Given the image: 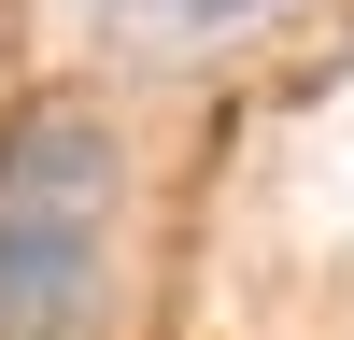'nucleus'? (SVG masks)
I'll list each match as a JSON object with an SVG mask.
<instances>
[{"mask_svg": "<svg viewBox=\"0 0 354 340\" xmlns=\"http://www.w3.org/2000/svg\"><path fill=\"white\" fill-rule=\"evenodd\" d=\"M113 128L28 113L0 142V340H71L113 283Z\"/></svg>", "mask_w": 354, "mask_h": 340, "instance_id": "f257e3e1", "label": "nucleus"}, {"mask_svg": "<svg viewBox=\"0 0 354 340\" xmlns=\"http://www.w3.org/2000/svg\"><path fill=\"white\" fill-rule=\"evenodd\" d=\"M113 28H156V43H227V28H255L270 0H100Z\"/></svg>", "mask_w": 354, "mask_h": 340, "instance_id": "f03ea898", "label": "nucleus"}]
</instances>
